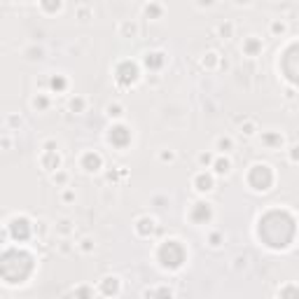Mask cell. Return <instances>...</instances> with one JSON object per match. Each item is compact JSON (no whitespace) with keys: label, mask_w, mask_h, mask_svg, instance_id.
I'll return each instance as SVG.
<instances>
[{"label":"cell","mask_w":299,"mask_h":299,"mask_svg":"<svg viewBox=\"0 0 299 299\" xmlns=\"http://www.w3.org/2000/svg\"><path fill=\"white\" fill-rule=\"evenodd\" d=\"M192 187L197 190L199 194H208L215 190V176L210 173V171H203L201 169L197 176L192 178Z\"/></svg>","instance_id":"cell-4"},{"label":"cell","mask_w":299,"mask_h":299,"mask_svg":"<svg viewBox=\"0 0 299 299\" xmlns=\"http://www.w3.org/2000/svg\"><path fill=\"white\" fill-rule=\"evenodd\" d=\"M49 89L56 94H61L68 89V77L63 75V73H59V75H52L49 77Z\"/></svg>","instance_id":"cell-18"},{"label":"cell","mask_w":299,"mask_h":299,"mask_svg":"<svg viewBox=\"0 0 299 299\" xmlns=\"http://www.w3.org/2000/svg\"><path fill=\"white\" fill-rule=\"evenodd\" d=\"M257 131H260V126H257V122H255V119H243V124H241L238 133H241L243 138H255V136H257Z\"/></svg>","instance_id":"cell-19"},{"label":"cell","mask_w":299,"mask_h":299,"mask_svg":"<svg viewBox=\"0 0 299 299\" xmlns=\"http://www.w3.org/2000/svg\"><path fill=\"white\" fill-rule=\"evenodd\" d=\"M75 12H77V19H82V21L92 19V5H77Z\"/></svg>","instance_id":"cell-31"},{"label":"cell","mask_w":299,"mask_h":299,"mask_svg":"<svg viewBox=\"0 0 299 299\" xmlns=\"http://www.w3.org/2000/svg\"><path fill=\"white\" fill-rule=\"evenodd\" d=\"M40 9H49V12H61L63 9V2H40Z\"/></svg>","instance_id":"cell-35"},{"label":"cell","mask_w":299,"mask_h":299,"mask_svg":"<svg viewBox=\"0 0 299 299\" xmlns=\"http://www.w3.org/2000/svg\"><path fill=\"white\" fill-rule=\"evenodd\" d=\"M220 63H222V59H220V54L213 52V49H210V52H206V54H203V59H201V66H203V68H208V70H215Z\"/></svg>","instance_id":"cell-21"},{"label":"cell","mask_w":299,"mask_h":299,"mask_svg":"<svg viewBox=\"0 0 299 299\" xmlns=\"http://www.w3.org/2000/svg\"><path fill=\"white\" fill-rule=\"evenodd\" d=\"M7 124H14V126H21V117H14V115H12V117H7Z\"/></svg>","instance_id":"cell-37"},{"label":"cell","mask_w":299,"mask_h":299,"mask_svg":"<svg viewBox=\"0 0 299 299\" xmlns=\"http://www.w3.org/2000/svg\"><path fill=\"white\" fill-rule=\"evenodd\" d=\"M80 169L85 173H99L103 169V157L100 152H94V150H87L82 157H80Z\"/></svg>","instance_id":"cell-3"},{"label":"cell","mask_w":299,"mask_h":299,"mask_svg":"<svg viewBox=\"0 0 299 299\" xmlns=\"http://www.w3.org/2000/svg\"><path fill=\"white\" fill-rule=\"evenodd\" d=\"M38 161H40V166H42L47 173H56V171L61 169V164H63L61 152H40Z\"/></svg>","instance_id":"cell-5"},{"label":"cell","mask_w":299,"mask_h":299,"mask_svg":"<svg viewBox=\"0 0 299 299\" xmlns=\"http://www.w3.org/2000/svg\"><path fill=\"white\" fill-rule=\"evenodd\" d=\"M187 217H190L194 224H206V222H210V217H213V206H210L208 201H194Z\"/></svg>","instance_id":"cell-1"},{"label":"cell","mask_w":299,"mask_h":299,"mask_svg":"<svg viewBox=\"0 0 299 299\" xmlns=\"http://www.w3.org/2000/svg\"><path fill=\"white\" fill-rule=\"evenodd\" d=\"M49 105H52V99H49L47 94H35V96L31 99V107L33 110H38V112L49 110Z\"/></svg>","instance_id":"cell-16"},{"label":"cell","mask_w":299,"mask_h":299,"mask_svg":"<svg viewBox=\"0 0 299 299\" xmlns=\"http://www.w3.org/2000/svg\"><path fill=\"white\" fill-rule=\"evenodd\" d=\"M73 295H75V299H94L96 290H94V285H77Z\"/></svg>","instance_id":"cell-26"},{"label":"cell","mask_w":299,"mask_h":299,"mask_svg":"<svg viewBox=\"0 0 299 299\" xmlns=\"http://www.w3.org/2000/svg\"><path fill=\"white\" fill-rule=\"evenodd\" d=\"M117 35L119 38H126V40H133L140 35V23L136 19H122L117 23Z\"/></svg>","instance_id":"cell-6"},{"label":"cell","mask_w":299,"mask_h":299,"mask_svg":"<svg viewBox=\"0 0 299 299\" xmlns=\"http://www.w3.org/2000/svg\"><path fill=\"white\" fill-rule=\"evenodd\" d=\"M75 248L80 250V253L92 255L94 250H96V243H94V238H92V236H82V238H80V241L75 243Z\"/></svg>","instance_id":"cell-23"},{"label":"cell","mask_w":299,"mask_h":299,"mask_svg":"<svg viewBox=\"0 0 299 299\" xmlns=\"http://www.w3.org/2000/svg\"><path fill=\"white\" fill-rule=\"evenodd\" d=\"M42 152H59V143L54 138H47V140H42V147H40Z\"/></svg>","instance_id":"cell-33"},{"label":"cell","mask_w":299,"mask_h":299,"mask_svg":"<svg viewBox=\"0 0 299 299\" xmlns=\"http://www.w3.org/2000/svg\"><path fill=\"white\" fill-rule=\"evenodd\" d=\"M54 231L61 238H70L75 234V222H73L70 217H61V220H56V224H54Z\"/></svg>","instance_id":"cell-13"},{"label":"cell","mask_w":299,"mask_h":299,"mask_svg":"<svg viewBox=\"0 0 299 299\" xmlns=\"http://www.w3.org/2000/svg\"><path fill=\"white\" fill-rule=\"evenodd\" d=\"M143 14L147 16V19H161V16H164V5H161V2H145V5H143Z\"/></svg>","instance_id":"cell-15"},{"label":"cell","mask_w":299,"mask_h":299,"mask_svg":"<svg viewBox=\"0 0 299 299\" xmlns=\"http://www.w3.org/2000/svg\"><path fill=\"white\" fill-rule=\"evenodd\" d=\"M75 199H77L75 190H70V187H63V192H61V201H63V203H75Z\"/></svg>","instance_id":"cell-32"},{"label":"cell","mask_w":299,"mask_h":299,"mask_svg":"<svg viewBox=\"0 0 299 299\" xmlns=\"http://www.w3.org/2000/svg\"><path fill=\"white\" fill-rule=\"evenodd\" d=\"M107 140L112 143L115 147H126L131 143V131L129 126H124L122 122H117L110 126V131H107Z\"/></svg>","instance_id":"cell-2"},{"label":"cell","mask_w":299,"mask_h":299,"mask_svg":"<svg viewBox=\"0 0 299 299\" xmlns=\"http://www.w3.org/2000/svg\"><path fill=\"white\" fill-rule=\"evenodd\" d=\"M215 150H217V154H229L234 150V138L231 136H217L215 138Z\"/></svg>","instance_id":"cell-17"},{"label":"cell","mask_w":299,"mask_h":299,"mask_svg":"<svg viewBox=\"0 0 299 299\" xmlns=\"http://www.w3.org/2000/svg\"><path fill=\"white\" fill-rule=\"evenodd\" d=\"M0 145H2V147H12V138H2V140H0Z\"/></svg>","instance_id":"cell-39"},{"label":"cell","mask_w":299,"mask_h":299,"mask_svg":"<svg viewBox=\"0 0 299 299\" xmlns=\"http://www.w3.org/2000/svg\"><path fill=\"white\" fill-rule=\"evenodd\" d=\"M224 234L222 231H208V236H206V241H208V246L213 248V250H217V248H222V243H224Z\"/></svg>","instance_id":"cell-25"},{"label":"cell","mask_w":299,"mask_h":299,"mask_svg":"<svg viewBox=\"0 0 299 299\" xmlns=\"http://www.w3.org/2000/svg\"><path fill=\"white\" fill-rule=\"evenodd\" d=\"M68 180H70L68 171L59 169V171H56V173H52V183L56 185V187H68Z\"/></svg>","instance_id":"cell-27"},{"label":"cell","mask_w":299,"mask_h":299,"mask_svg":"<svg viewBox=\"0 0 299 299\" xmlns=\"http://www.w3.org/2000/svg\"><path fill=\"white\" fill-rule=\"evenodd\" d=\"M269 31H271V35H285V31H288V23L283 21V19H274L271 21V26H269Z\"/></svg>","instance_id":"cell-29"},{"label":"cell","mask_w":299,"mask_h":299,"mask_svg":"<svg viewBox=\"0 0 299 299\" xmlns=\"http://www.w3.org/2000/svg\"><path fill=\"white\" fill-rule=\"evenodd\" d=\"M124 112H126V110H124V105L122 103H107L105 105V117L107 119H112V122H122L124 119Z\"/></svg>","instance_id":"cell-14"},{"label":"cell","mask_w":299,"mask_h":299,"mask_svg":"<svg viewBox=\"0 0 299 299\" xmlns=\"http://www.w3.org/2000/svg\"><path fill=\"white\" fill-rule=\"evenodd\" d=\"M119 290H122V281L117 276H105L99 281V292L105 295V297H117Z\"/></svg>","instance_id":"cell-7"},{"label":"cell","mask_w":299,"mask_h":299,"mask_svg":"<svg viewBox=\"0 0 299 299\" xmlns=\"http://www.w3.org/2000/svg\"><path fill=\"white\" fill-rule=\"evenodd\" d=\"M159 161H164V164H166V161H176V152H173V150H161L159 152Z\"/></svg>","instance_id":"cell-34"},{"label":"cell","mask_w":299,"mask_h":299,"mask_svg":"<svg viewBox=\"0 0 299 299\" xmlns=\"http://www.w3.org/2000/svg\"><path fill=\"white\" fill-rule=\"evenodd\" d=\"M210 169H213V176H229L231 173V157L229 154H215Z\"/></svg>","instance_id":"cell-10"},{"label":"cell","mask_w":299,"mask_h":299,"mask_svg":"<svg viewBox=\"0 0 299 299\" xmlns=\"http://www.w3.org/2000/svg\"><path fill=\"white\" fill-rule=\"evenodd\" d=\"M234 21H224V23H220L217 26V33H220V38L222 40H229V38H234Z\"/></svg>","instance_id":"cell-28"},{"label":"cell","mask_w":299,"mask_h":299,"mask_svg":"<svg viewBox=\"0 0 299 299\" xmlns=\"http://www.w3.org/2000/svg\"><path fill=\"white\" fill-rule=\"evenodd\" d=\"M262 49H264V42H262V38H257V35H248V38L243 40V45H241V52L246 54V56H250V59L260 56Z\"/></svg>","instance_id":"cell-9"},{"label":"cell","mask_w":299,"mask_h":299,"mask_svg":"<svg viewBox=\"0 0 299 299\" xmlns=\"http://www.w3.org/2000/svg\"><path fill=\"white\" fill-rule=\"evenodd\" d=\"M68 110L70 112H75V115H82L87 110V99L85 96H73V99L68 100Z\"/></svg>","instance_id":"cell-22"},{"label":"cell","mask_w":299,"mask_h":299,"mask_svg":"<svg viewBox=\"0 0 299 299\" xmlns=\"http://www.w3.org/2000/svg\"><path fill=\"white\" fill-rule=\"evenodd\" d=\"M260 138L269 150H281V147H283V136H281L278 131H262Z\"/></svg>","instance_id":"cell-12"},{"label":"cell","mask_w":299,"mask_h":299,"mask_svg":"<svg viewBox=\"0 0 299 299\" xmlns=\"http://www.w3.org/2000/svg\"><path fill=\"white\" fill-rule=\"evenodd\" d=\"M164 63H166V54L159 52V49H152V52H145L143 54V66L150 68L152 73L164 68Z\"/></svg>","instance_id":"cell-8"},{"label":"cell","mask_w":299,"mask_h":299,"mask_svg":"<svg viewBox=\"0 0 299 299\" xmlns=\"http://www.w3.org/2000/svg\"><path fill=\"white\" fill-rule=\"evenodd\" d=\"M290 161H292V164H297V145L290 147Z\"/></svg>","instance_id":"cell-38"},{"label":"cell","mask_w":299,"mask_h":299,"mask_svg":"<svg viewBox=\"0 0 299 299\" xmlns=\"http://www.w3.org/2000/svg\"><path fill=\"white\" fill-rule=\"evenodd\" d=\"M213 159H215V152H201L199 157H197V164H199L201 169L206 171V169H210V164H213Z\"/></svg>","instance_id":"cell-30"},{"label":"cell","mask_w":299,"mask_h":299,"mask_svg":"<svg viewBox=\"0 0 299 299\" xmlns=\"http://www.w3.org/2000/svg\"><path fill=\"white\" fill-rule=\"evenodd\" d=\"M23 54H26V59H28V61H42V59H45V49H42V47H38V45L26 47V49H23Z\"/></svg>","instance_id":"cell-24"},{"label":"cell","mask_w":299,"mask_h":299,"mask_svg":"<svg viewBox=\"0 0 299 299\" xmlns=\"http://www.w3.org/2000/svg\"><path fill=\"white\" fill-rule=\"evenodd\" d=\"M59 250H61L63 255H68L70 250H75V243H73V246H70V243H68V238H63L61 243H59Z\"/></svg>","instance_id":"cell-36"},{"label":"cell","mask_w":299,"mask_h":299,"mask_svg":"<svg viewBox=\"0 0 299 299\" xmlns=\"http://www.w3.org/2000/svg\"><path fill=\"white\" fill-rule=\"evenodd\" d=\"M154 224H157L154 217H150V215H140L138 220H136V224H133V229H136V234H138L140 238H150V234L154 231Z\"/></svg>","instance_id":"cell-11"},{"label":"cell","mask_w":299,"mask_h":299,"mask_svg":"<svg viewBox=\"0 0 299 299\" xmlns=\"http://www.w3.org/2000/svg\"><path fill=\"white\" fill-rule=\"evenodd\" d=\"M145 297H150V299H173V290H171L169 285H157L152 292L150 290L145 292Z\"/></svg>","instance_id":"cell-20"}]
</instances>
